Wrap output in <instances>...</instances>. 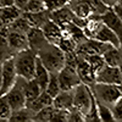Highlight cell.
<instances>
[{
    "label": "cell",
    "instance_id": "1",
    "mask_svg": "<svg viewBox=\"0 0 122 122\" xmlns=\"http://www.w3.org/2000/svg\"><path fill=\"white\" fill-rule=\"evenodd\" d=\"M38 57L50 73H59L66 62V55L56 44H46L37 53Z\"/></svg>",
    "mask_w": 122,
    "mask_h": 122
},
{
    "label": "cell",
    "instance_id": "2",
    "mask_svg": "<svg viewBox=\"0 0 122 122\" xmlns=\"http://www.w3.org/2000/svg\"><path fill=\"white\" fill-rule=\"evenodd\" d=\"M37 53L32 49L21 50L14 55L15 68L18 77L25 79H32L36 72V64H37Z\"/></svg>",
    "mask_w": 122,
    "mask_h": 122
},
{
    "label": "cell",
    "instance_id": "3",
    "mask_svg": "<svg viewBox=\"0 0 122 122\" xmlns=\"http://www.w3.org/2000/svg\"><path fill=\"white\" fill-rule=\"evenodd\" d=\"M93 95L97 101L103 103L107 106H112L115 101L121 97V92L118 89V86L116 84H107V83H99L94 82L89 86Z\"/></svg>",
    "mask_w": 122,
    "mask_h": 122
},
{
    "label": "cell",
    "instance_id": "4",
    "mask_svg": "<svg viewBox=\"0 0 122 122\" xmlns=\"http://www.w3.org/2000/svg\"><path fill=\"white\" fill-rule=\"evenodd\" d=\"M94 95L90 87L86 83H79L73 88V107L83 112L84 116L92 107L94 101Z\"/></svg>",
    "mask_w": 122,
    "mask_h": 122
},
{
    "label": "cell",
    "instance_id": "5",
    "mask_svg": "<svg viewBox=\"0 0 122 122\" xmlns=\"http://www.w3.org/2000/svg\"><path fill=\"white\" fill-rule=\"evenodd\" d=\"M1 77H3V84H1V89H0V95H5L14 87V84L16 83L18 78L15 68L14 56L6 59L1 64Z\"/></svg>",
    "mask_w": 122,
    "mask_h": 122
},
{
    "label": "cell",
    "instance_id": "6",
    "mask_svg": "<svg viewBox=\"0 0 122 122\" xmlns=\"http://www.w3.org/2000/svg\"><path fill=\"white\" fill-rule=\"evenodd\" d=\"M5 97L9 101L10 106H11L12 111L25 107L27 104V100H26L25 92H23V78L18 77L14 87L5 94Z\"/></svg>",
    "mask_w": 122,
    "mask_h": 122
},
{
    "label": "cell",
    "instance_id": "7",
    "mask_svg": "<svg viewBox=\"0 0 122 122\" xmlns=\"http://www.w3.org/2000/svg\"><path fill=\"white\" fill-rule=\"evenodd\" d=\"M57 78H59L61 90H72L79 83H82L76 67L70 65H65L62 67V70L57 73Z\"/></svg>",
    "mask_w": 122,
    "mask_h": 122
},
{
    "label": "cell",
    "instance_id": "8",
    "mask_svg": "<svg viewBox=\"0 0 122 122\" xmlns=\"http://www.w3.org/2000/svg\"><path fill=\"white\" fill-rule=\"evenodd\" d=\"M95 82L120 86L122 83V75H121V71H120L118 66H109V65H105L97 73Z\"/></svg>",
    "mask_w": 122,
    "mask_h": 122
},
{
    "label": "cell",
    "instance_id": "9",
    "mask_svg": "<svg viewBox=\"0 0 122 122\" xmlns=\"http://www.w3.org/2000/svg\"><path fill=\"white\" fill-rule=\"evenodd\" d=\"M26 36H27V40H28V48L32 49L36 53H38L40 49H43L46 44H49L42 28L30 27Z\"/></svg>",
    "mask_w": 122,
    "mask_h": 122
},
{
    "label": "cell",
    "instance_id": "10",
    "mask_svg": "<svg viewBox=\"0 0 122 122\" xmlns=\"http://www.w3.org/2000/svg\"><path fill=\"white\" fill-rule=\"evenodd\" d=\"M77 57H78V60H77L76 70H77V73H78L81 81H82V83H86L88 86L93 84L95 82L97 75L93 71V68H92L90 64L84 57H79V56H77Z\"/></svg>",
    "mask_w": 122,
    "mask_h": 122
},
{
    "label": "cell",
    "instance_id": "11",
    "mask_svg": "<svg viewBox=\"0 0 122 122\" xmlns=\"http://www.w3.org/2000/svg\"><path fill=\"white\" fill-rule=\"evenodd\" d=\"M101 20H103V22L109 28H111L116 33V36L120 39V44H121L120 48L122 49V21L118 18V16L115 14L112 7H110L104 15H101Z\"/></svg>",
    "mask_w": 122,
    "mask_h": 122
},
{
    "label": "cell",
    "instance_id": "12",
    "mask_svg": "<svg viewBox=\"0 0 122 122\" xmlns=\"http://www.w3.org/2000/svg\"><path fill=\"white\" fill-rule=\"evenodd\" d=\"M42 30H43L46 40L50 44H56L57 45L60 39L62 38V28L50 18L42 26Z\"/></svg>",
    "mask_w": 122,
    "mask_h": 122
},
{
    "label": "cell",
    "instance_id": "13",
    "mask_svg": "<svg viewBox=\"0 0 122 122\" xmlns=\"http://www.w3.org/2000/svg\"><path fill=\"white\" fill-rule=\"evenodd\" d=\"M7 42L14 55L18 51H21V50L28 49V40L25 33H20V32H16V30H9Z\"/></svg>",
    "mask_w": 122,
    "mask_h": 122
},
{
    "label": "cell",
    "instance_id": "14",
    "mask_svg": "<svg viewBox=\"0 0 122 122\" xmlns=\"http://www.w3.org/2000/svg\"><path fill=\"white\" fill-rule=\"evenodd\" d=\"M67 5L71 7L73 14L79 18L87 20L93 14V9H92L89 0H68Z\"/></svg>",
    "mask_w": 122,
    "mask_h": 122
},
{
    "label": "cell",
    "instance_id": "15",
    "mask_svg": "<svg viewBox=\"0 0 122 122\" xmlns=\"http://www.w3.org/2000/svg\"><path fill=\"white\" fill-rule=\"evenodd\" d=\"M53 101H54V98L50 95L49 93H46L45 90H43L36 99H33L32 101H28L26 104V106L32 111V112H37V111L42 110L43 107H46L49 105H53Z\"/></svg>",
    "mask_w": 122,
    "mask_h": 122
},
{
    "label": "cell",
    "instance_id": "16",
    "mask_svg": "<svg viewBox=\"0 0 122 122\" xmlns=\"http://www.w3.org/2000/svg\"><path fill=\"white\" fill-rule=\"evenodd\" d=\"M53 105L56 109L70 110L73 107V89L72 90H61L54 98Z\"/></svg>",
    "mask_w": 122,
    "mask_h": 122
},
{
    "label": "cell",
    "instance_id": "17",
    "mask_svg": "<svg viewBox=\"0 0 122 122\" xmlns=\"http://www.w3.org/2000/svg\"><path fill=\"white\" fill-rule=\"evenodd\" d=\"M22 16L27 20V22L29 23L30 27H37V28H42V26L50 18L48 10H43V11H39V12H26V11H23Z\"/></svg>",
    "mask_w": 122,
    "mask_h": 122
},
{
    "label": "cell",
    "instance_id": "18",
    "mask_svg": "<svg viewBox=\"0 0 122 122\" xmlns=\"http://www.w3.org/2000/svg\"><path fill=\"white\" fill-rule=\"evenodd\" d=\"M94 39H98L100 42H104V43H107V44H111L112 46H116V48H120L121 44H120V39L118 37L116 36V33L114 32L111 28H109L105 23L99 30V33L97 34V37Z\"/></svg>",
    "mask_w": 122,
    "mask_h": 122
},
{
    "label": "cell",
    "instance_id": "19",
    "mask_svg": "<svg viewBox=\"0 0 122 122\" xmlns=\"http://www.w3.org/2000/svg\"><path fill=\"white\" fill-rule=\"evenodd\" d=\"M22 15V11L20 10L16 5L11 6H0V18L4 22V25L9 26L10 23H12L16 18H18Z\"/></svg>",
    "mask_w": 122,
    "mask_h": 122
},
{
    "label": "cell",
    "instance_id": "20",
    "mask_svg": "<svg viewBox=\"0 0 122 122\" xmlns=\"http://www.w3.org/2000/svg\"><path fill=\"white\" fill-rule=\"evenodd\" d=\"M38 84L40 86L43 90H45L46 84L49 82V78H50V72L48 71V68L43 65V62L40 61V59L37 56V64H36V72H34V77H33Z\"/></svg>",
    "mask_w": 122,
    "mask_h": 122
},
{
    "label": "cell",
    "instance_id": "21",
    "mask_svg": "<svg viewBox=\"0 0 122 122\" xmlns=\"http://www.w3.org/2000/svg\"><path fill=\"white\" fill-rule=\"evenodd\" d=\"M23 92H25L26 100L28 103V101H32L33 99H36L43 92V89L40 88V86L38 84V82L34 78H32V79L23 78Z\"/></svg>",
    "mask_w": 122,
    "mask_h": 122
},
{
    "label": "cell",
    "instance_id": "22",
    "mask_svg": "<svg viewBox=\"0 0 122 122\" xmlns=\"http://www.w3.org/2000/svg\"><path fill=\"white\" fill-rule=\"evenodd\" d=\"M105 64L109 66H120L122 62V49L111 46L103 54Z\"/></svg>",
    "mask_w": 122,
    "mask_h": 122
},
{
    "label": "cell",
    "instance_id": "23",
    "mask_svg": "<svg viewBox=\"0 0 122 122\" xmlns=\"http://www.w3.org/2000/svg\"><path fill=\"white\" fill-rule=\"evenodd\" d=\"M55 111H56V107L54 105H49L46 107H43L42 110L37 111L34 114L33 121H37V122H54Z\"/></svg>",
    "mask_w": 122,
    "mask_h": 122
},
{
    "label": "cell",
    "instance_id": "24",
    "mask_svg": "<svg viewBox=\"0 0 122 122\" xmlns=\"http://www.w3.org/2000/svg\"><path fill=\"white\" fill-rule=\"evenodd\" d=\"M33 117H34V112H32L27 106H25L22 109L12 111L9 121H11V122H28V121H33Z\"/></svg>",
    "mask_w": 122,
    "mask_h": 122
},
{
    "label": "cell",
    "instance_id": "25",
    "mask_svg": "<svg viewBox=\"0 0 122 122\" xmlns=\"http://www.w3.org/2000/svg\"><path fill=\"white\" fill-rule=\"evenodd\" d=\"M97 106H98V114H99L101 122H114L115 121L112 110H111L110 106L103 103H99V101H97Z\"/></svg>",
    "mask_w": 122,
    "mask_h": 122
},
{
    "label": "cell",
    "instance_id": "26",
    "mask_svg": "<svg viewBox=\"0 0 122 122\" xmlns=\"http://www.w3.org/2000/svg\"><path fill=\"white\" fill-rule=\"evenodd\" d=\"M7 27H9L10 30H16V32L25 33V34H27V32L29 30V28H30L29 23L27 22V20L22 15L20 16L18 18H16L12 23H10Z\"/></svg>",
    "mask_w": 122,
    "mask_h": 122
},
{
    "label": "cell",
    "instance_id": "27",
    "mask_svg": "<svg viewBox=\"0 0 122 122\" xmlns=\"http://www.w3.org/2000/svg\"><path fill=\"white\" fill-rule=\"evenodd\" d=\"M45 92H46V93H49L53 98H55L61 92L60 83H59V78H57V73H50V78H49V82L46 84Z\"/></svg>",
    "mask_w": 122,
    "mask_h": 122
},
{
    "label": "cell",
    "instance_id": "28",
    "mask_svg": "<svg viewBox=\"0 0 122 122\" xmlns=\"http://www.w3.org/2000/svg\"><path fill=\"white\" fill-rule=\"evenodd\" d=\"M12 114V109L5 95H0V121H9Z\"/></svg>",
    "mask_w": 122,
    "mask_h": 122
},
{
    "label": "cell",
    "instance_id": "29",
    "mask_svg": "<svg viewBox=\"0 0 122 122\" xmlns=\"http://www.w3.org/2000/svg\"><path fill=\"white\" fill-rule=\"evenodd\" d=\"M57 46L62 50L65 54H67V53H75L76 48H77V43L75 42L72 38L62 36V38H61L60 42L57 43Z\"/></svg>",
    "mask_w": 122,
    "mask_h": 122
},
{
    "label": "cell",
    "instance_id": "30",
    "mask_svg": "<svg viewBox=\"0 0 122 122\" xmlns=\"http://www.w3.org/2000/svg\"><path fill=\"white\" fill-rule=\"evenodd\" d=\"M84 59H87V61L90 64V66H92V68H93V71L95 72V75L106 65L103 55H90V56H87Z\"/></svg>",
    "mask_w": 122,
    "mask_h": 122
},
{
    "label": "cell",
    "instance_id": "31",
    "mask_svg": "<svg viewBox=\"0 0 122 122\" xmlns=\"http://www.w3.org/2000/svg\"><path fill=\"white\" fill-rule=\"evenodd\" d=\"M43 10H46L45 5H44V0H28V3H27L23 11H26V12H39V11H43Z\"/></svg>",
    "mask_w": 122,
    "mask_h": 122
},
{
    "label": "cell",
    "instance_id": "32",
    "mask_svg": "<svg viewBox=\"0 0 122 122\" xmlns=\"http://www.w3.org/2000/svg\"><path fill=\"white\" fill-rule=\"evenodd\" d=\"M89 3L92 5V9H93V14H95V15L101 16L110 9L103 0H89Z\"/></svg>",
    "mask_w": 122,
    "mask_h": 122
},
{
    "label": "cell",
    "instance_id": "33",
    "mask_svg": "<svg viewBox=\"0 0 122 122\" xmlns=\"http://www.w3.org/2000/svg\"><path fill=\"white\" fill-rule=\"evenodd\" d=\"M68 4V0H44V5L48 11H55Z\"/></svg>",
    "mask_w": 122,
    "mask_h": 122
},
{
    "label": "cell",
    "instance_id": "34",
    "mask_svg": "<svg viewBox=\"0 0 122 122\" xmlns=\"http://www.w3.org/2000/svg\"><path fill=\"white\" fill-rule=\"evenodd\" d=\"M111 110H112L115 121H122V95L114 103V105L111 106Z\"/></svg>",
    "mask_w": 122,
    "mask_h": 122
},
{
    "label": "cell",
    "instance_id": "35",
    "mask_svg": "<svg viewBox=\"0 0 122 122\" xmlns=\"http://www.w3.org/2000/svg\"><path fill=\"white\" fill-rule=\"evenodd\" d=\"M84 121V114L81 112L76 107H72L68 110V122H83Z\"/></svg>",
    "mask_w": 122,
    "mask_h": 122
},
{
    "label": "cell",
    "instance_id": "36",
    "mask_svg": "<svg viewBox=\"0 0 122 122\" xmlns=\"http://www.w3.org/2000/svg\"><path fill=\"white\" fill-rule=\"evenodd\" d=\"M27 3H28V0H15V5H16L20 10H21V11H23V10H25Z\"/></svg>",
    "mask_w": 122,
    "mask_h": 122
},
{
    "label": "cell",
    "instance_id": "37",
    "mask_svg": "<svg viewBox=\"0 0 122 122\" xmlns=\"http://www.w3.org/2000/svg\"><path fill=\"white\" fill-rule=\"evenodd\" d=\"M112 10L115 11V14L118 16V18L122 21V6L118 5V4H115V5L112 6Z\"/></svg>",
    "mask_w": 122,
    "mask_h": 122
},
{
    "label": "cell",
    "instance_id": "38",
    "mask_svg": "<svg viewBox=\"0 0 122 122\" xmlns=\"http://www.w3.org/2000/svg\"><path fill=\"white\" fill-rule=\"evenodd\" d=\"M15 5V0H0V6H11Z\"/></svg>",
    "mask_w": 122,
    "mask_h": 122
},
{
    "label": "cell",
    "instance_id": "39",
    "mask_svg": "<svg viewBox=\"0 0 122 122\" xmlns=\"http://www.w3.org/2000/svg\"><path fill=\"white\" fill-rule=\"evenodd\" d=\"M103 1L109 6V7H112L115 4H117V1H118V0H103Z\"/></svg>",
    "mask_w": 122,
    "mask_h": 122
},
{
    "label": "cell",
    "instance_id": "40",
    "mask_svg": "<svg viewBox=\"0 0 122 122\" xmlns=\"http://www.w3.org/2000/svg\"><path fill=\"white\" fill-rule=\"evenodd\" d=\"M1 84H3V77H1V66H0V89H1Z\"/></svg>",
    "mask_w": 122,
    "mask_h": 122
},
{
    "label": "cell",
    "instance_id": "41",
    "mask_svg": "<svg viewBox=\"0 0 122 122\" xmlns=\"http://www.w3.org/2000/svg\"><path fill=\"white\" fill-rule=\"evenodd\" d=\"M4 26H5V25H4V22L1 21V18H0V29H1V28H3Z\"/></svg>",
    "mask_w": 122,
    "mask_h": 122
},
{
    "label": "cell",
    "instance_id": "42",
    "mask_svg": "<svg viewBox=\"0 0 122 122\" xmlns=\"http://www.w3.org/2000/svg\"><path fill=\"white\" fill-rule=\"evenodd\" d=\"M118 89H120V92H121V95H122V83L118 86Z\"/></svg>",
    "mask_w": 122,
    "mask_h": 122
},
{
    "label": "cell",
    "instance_id": "43",
    "mask_svg": "<svg viewBox=\"0 0 122 122\" xmlns=\"http://www.w3.org/2000/svg\"><path fill=\"white\" fill-rule=\"evenodd\" d=\"M118 68H120V71H121V75H122V62H121V65L118 66Z\"/></svg>",
    "mask_w": 122,
    "mask_h": 122
},
{
    "label": "cell",
    "instance_id": "44",
    "mask_svg": "<svg viewBox=\"0 0 122 122\" xmlns=\"http://www.w3.org/2000/svg\"><path fill=\"white\" fill-rule=\"evenodd\" d=\"M117 4H118V5H121V6H122V0H118V1H117Z\"/></svg>",
    "mask_w": 122,
    "mask_h": 122
}]
</instances>
